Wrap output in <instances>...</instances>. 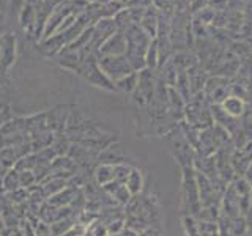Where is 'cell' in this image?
<instances>
[{
  "label": "cell",
  "mask_w": 252,
  "mask_h": 236,
  "mask_svg": "<svg viewBox=\"0 0 252 236\" xmlns=\"http://www.w3.org/2000/svg\"><path fill=\"white\" fill-rule=\"evenodd\" d=\"M181 214L197 217L202 209L194 167L181 169Z\"/></svg>",
  "instance_id": "6da1fadb"
},
{
  "label": "cell",
  "mask_w": 252,
  "mask_h": 236,
  "mask_svg": "<svg viewBox=\"0 0 252 236\" xmlns=\"http://www.w3.org/2000/svg\"><path fill=\"white\" fill-rule=\"evenodd\" d=\"M185 121L194 126L195 129H207L215 124L211 115V104L203 96V91L194 94L191 101L185 104Z\"/></svg>",
  "instance_id": "7a4b0ae2"
},
{
  "label": "cell",
  "mask_w": 252,
  "mask_h": 236,
  "mask_svg": "<svg viewBox=\"0 0 252 236\" xmlns=\"http://www.w3.org/2000/svg\"><path fill=\"white\" fill-rule=\"evenodd\" d=\"M84 81H87L90 85L98 87V88L107 90V91H117L114 82L104 74V71L99 68L98 63V57L96 55H89L87 59H84V61L79 66L77 73Z\"/></svg>",
  "instance_id": "3957f363"
},
{
  "label": "cell",
  "mask_w": 252,
  "mask_h": 236,
  "mask_svg": "<svg viewBox=\"0 0 252 236\" xmlns=\"http://www.w3.org/2000/svg\"><path fill=\"white\" fill-rule=\"evenodd\" d=\"M98 63H99V68L104 71V74L114 84L117 81H120L125 76L136 73L126 55H106V57H98Z\"/></svg>",
  "instance_id": "277c9868"
},
{
  "label": "cell",
  "mask_w": 252,
  "mask_h": 236,
  "mask_svg": "<svg viewBox=\"0 0 252 236\" xmlns=\"http://www.w3.org/2000/svg\"><path fill=\"white\" fill-rule=\"evenodd\" d=\"M18 59V38L13 31L0 35V76H6Z\"/></svg>",
  "instance_id": "5b68a950"
},
{
  "label": "cell",
  "mask_w": 252,
  "mask_h": 236,
  "mask_svg": "<svg viewBox=\"0 0 252 236\" xmlns=\"http://www.w3.org/2000/svg\"><path fill=\"white\" fill-rule=\"evenodd\" d=\"M232 94V79L222 76L208 77L207 84L203 87V96L207 98L210 104H222V101Z\"/></svg>",
  "instance_id": "8992f818"
},
{
  "label": "cell",
  "mask_w": 252,
  "mask_h": 236,
  "mask_svg": "<svg viewBox=\"0 0 252 236\" xmlns=\"http://www.w3.org/2000/svg\"><path fill=\"white\" fill-rule=\"evenodd\" d=\"M252 164V140L241 148H235L232 153V167L236 177H244Z\"/></svg>",
  "instance_id": "52a82bcc"
},
{
  "label": "cell",
  "mask_w": 252,
  "mask_h": 236,
  "mask_svg": "<svg viewBox=\"0 0 252 236\" xmlns=\"http://www.w3.org/2000/svg\"><path fill=\"white\" fill-rule=\"evenodd\" d=\"M126 54V38L122 31H115L109 36L96 52V57H106V55H125Z\"/></svg>",
  "instance_id": "ba28073f"
},
{
  "label": "cell",
  "mask_w": 252,
  "mask_h": 236,
  "mask_svg": "<svg viewBox=\"0 0 252 236\" xmlns=\"http://www.w3.org/2000/svg\"><path fill=\"white\" fill-rule=\"evenodd\" d=\"M219 106L222 107V110L227 115H230L233 118H241L248 109V102L241 99L240 96L228 94V96L222 101V104H219Z\"/></svg>",
  "instance_id": "9c48e42d"
},
{
  "label": "cell",
  "mask_w": 252,
  "mask_h": 236,
  "mask_svg": "<svg viewBox=\"0 0 252 236\" xmlns=\"http://www.w3.org/2000/svg\"><path fill=\"white\" fill-rule=\"evenodd\" d=\"M139 27L144 30L152 39L156 38L158 30H159V18H158V13H156L155 8H152V6L147 8L144 16H142V19H140Z\"/></svg>",
  "instance_id": "30bf717a"
},
{
  "label": "cell",
  "mask_w": 252,
  "mask_h": 236,
  "mask_svg": "<svg viewBox=\"0 0 252 236\" xmlns=\"http://www.w3.org/2000/svg\"><path fill=\"white\" fill-rule=\"evenodd\" d=\"M93 178H94V183L99 187L109 184L110 181L115 179V164L99 162L96 167L93 169Z\"/></svg>",
  "instance_id": "8fae6325"
},
{
  "label": "cell",
  "mask_w": 252,
  "mask_h": 236,
  "mask_svg": "<svg viewBox=\"0 0 252 236\" xmlns=\"http://www.w3.org/2000/svg\"><path fill=\"white\" fill-rule=\"evenodd\" d=\"M36 11H38V6L30 5V3H24V6L19 11V24H21V27L29 33V36L32 35V31L35 29Z\"/></svg>",
  "instance_id": "7c38bea8"
},
{
  "label": "cell",
  "mask_w": 252,
  "mask_h": 236,
  "mask_svg": "<svg viewBox=\"0 0 252 236\" xmlns=\"http://www.w3.org/2000/svg\"><path fill=\"white\" fill-rule=\"evenodd\" d=\"M144 183H145L144 173H142V170H139L137 167H134L129 173V177L126 178L125 186L132 197H136V195H140L142 191H144Z\"/></svg>",
  "instance_id": "4fadbf2b"
},
{
  "label": "cell",
  "mask_w": 252,
  "mask_h": 236,
  "mask_svg": "<svg viewBox=\"0 0 252 236\" xmlns=\"http://www.w3.org/2000/svg\"><path fill=\"white\" fill-rule=\"evenodd\" d=\"M77 191H79L77 187H69L68 186V187L63 189L62 192L49 197V199H47V203L52 205V206H69L71 202H73V199L76 197Z\"/></svg>",
  "instance_id": "5bb4252c"
},
{
  "label": "cell",
  "mask_w": 252,
  "mask_h": 236,
  "mask_svg": "<svg viewBox=\"0 0 252 236\" xmlns=\"http://www.w3.org/2000/svg\"><path fill=\"white\" fill-rule=\"evenodd\" d=\"M39 186L43 187V191L46 194V197L49 199V197L55 195L62 192L63 189L68 187V179H63V178H55V177H47L43 183H39Z\"/></svg>",
  "instance_id": "9a60e30c"
},
{
  "label": "cell",
  "mask_w": 252,
  "mask_h": 236,
  "mask_svg": "<svg viewBox=\"0 0 252 236\" xmlns=\"http://www.w3.org/2000/svg\"><path fill=\"white\" fill-rule=\"evenodd\" d=\"M76 224H77V216H71L66 219L57 220V222H52L49 225L51 236H63L66 232H69Z\"/></svg>",
  "instance_id": "2e32d148"
},
{
  "label": "cell",
  "mask_w": 252,
  "mask_h": 236,
  "mask_svg": "<svg viewBox=\"0 0 252 236\" xmlns=\"http://www.w3.org/2000/svg\"><path fill=\"white\" fill-rule=\"evenodd\" d=\"M137 81H139V73H131L128 76L122 77L120 81H117L114 85L118 91L126 93V94H132L137 87Z\"/></svg>",
  "instance_id": "e0dca14e"
},
{
  "label": "cell",
  "mask_w": 252,
  "mask_h": 236,
  "mask_svg": "<svg viewBox=\"0 0 252 236\" xmlns=\"http://www.w3.org/2000/svg\"><path fill=\"white\" fill-rule=\"evenodd\" d=\"M21 187V181H19V172L16 169H10L6 170V173L3 175L2 178V189L3 192L10 194L13 191H16V189Z\"/></svg>",
  "instance_id": "ac0fdd59"
},
{
  "label": "cell",
  "mask_w": 252,
  "mask_h": 236,
  "mask_svg": "<svg viewBox=\"0 0 252 236\" xmlns=\"http://www.w3.org/2000/svg\"><path fill=\"white\" fill-rule=\"evenodd\" d=\"M181 224H183V230L186 236H202L199 219L192 216H181Z\"/></svg>",
  "instance_id": "d6986e66"
},
{
  "label": "cell",
  "mask_w": 252,
  "mask_h": 236,
  "mask_svg": "<svg viewBox=\"0 0 252 236\" xmlns=\"http://www.w3.org/2000/svg\"><path fill=\"white\" fill-rule=\"evenodd\" d=\"M134 169V165L128 164V162H120V164H115V181H118V183H123L126 178L129 177L131 170Z\"/></svg>",
  "instance_id": "ffe728a7"
},
{
  "label": "cell",
  "mask_w": 252,
  "mask_h": 236,
  "mask_svg": "<svg viewBox=\"0 0 252 236\" xmlns=\"http://www.w3.org/2000/svg\"><path fill=\"white\" fill-rule=\"evenodd\" d=\"M19 181H21V187L24 189H30L36 184V177L33 170H24L19 172Z\"/></svg>",
  "instance_id": "44dd1931"
},
{
  "label": "cell",
  "mask_w": 252,
  "mask_h": 236,
  "mask_svg": "<svg viewBox=\"0 0 252 236\" xmlns=\"http://www.w3.org/2000/svg\"><path fill=\"white\" fill-rule=\"evenodd\" d=\"M199 225L202 236H220L218 222H203V220H199Z\"/></svg>",
  "instance_id": "7402d4cb"
},
{
  "label": "cell",
  "mask_w": 252,
  "mask_h": 236,
  "mask_svg": "<svg viewBox=\"0 0 252 236\" xmlns=\"http://www.w3.org/2000/svg\"><path fill=\"white\" fill-rule=\"evenodd\" d=\"M11 118H13V115L10 112V107L5 106V107L0 109V128H2L8 120H11Z\"/></svg>",
  "instance_id": "603a6c76"
},
{
  "label": "cell",
  "mask_w": 252,
  "mask_h": 236,
  "mask_svg": "<svg viewBox=\"0 0 252 236\" xmlns=\"http://www.w3.org/2000/svg\"><path fill=\"white\" fill-rule=\"evenodd\" d=\"M122 236H140V233L131 230V228H128V227H125V230L122 232Z\"/></svg>",
  "instance_id": "cb8c5ba5"
},
{
  "label": "cell",
  "mask_w": 252,
  "mask_h": 236,
  "mask_svg": "<svg viewBox=\"0 0 252 236\" xmlns=\"http://www.w3.org/2000/svg\"><path fill=\"white\" fill-rule=\"evenodd\" d=\"M244 178H246L249 183H251V186H252V164H251V167L248 169V172H246V175H244Z\"/></svg>",
  "instance_id": "d4e9b609"
},
{
  "label": "cell",
  "mask_w": 252,
  "mask_h": 236,
  "mask_svg": "<svg viewBox=\"0 0 252 236\" xmlns=\"http://www.w3.org/2000/svg\"><path fill=\"white\" fill-rule=\"evenodd\" d=\"M8 2H10V0H0V13H5Z\"/></svg>",
  "instance_id": "484cf974"
},
{
  "label": "cell",
  "mask_w": 252,
  "mask_h": 236,
  "mask_svg": "<svg viewBox=\"0 0 252 236\" xmlns=\"http://www.w3.org/2000/svg\"><path fill=\"white\" fill-rule=\"evenodd\" d=\"M107 236H122V233L120 235H107Z\"/></svg>",
  "instance_id": "4316f807"
}]
</instances>
